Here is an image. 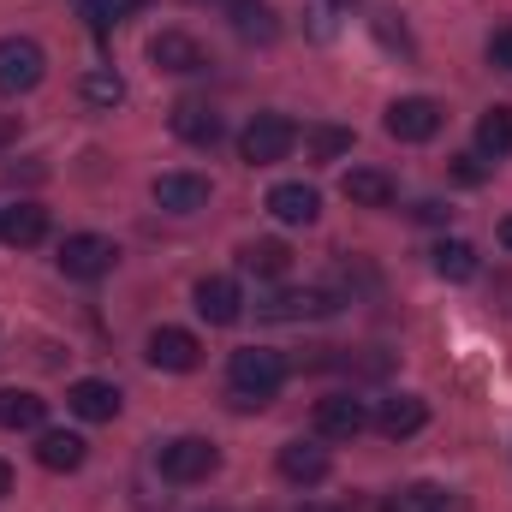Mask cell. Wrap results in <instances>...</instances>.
Segmentation results:
<instances>
[{"label":"cell","mask_w":512,"mask_h":512,"mask_svg":"<svg viewBox=\"0 0 512 512\" xmlns=\"http://www.w3.org/2000/svg\"><path fill=\"white\" fill-rule=\"evenodd\" d=\"M268 215H274L280 227H316L322 197H316V185H304V179H280V185L268 191Z\"/></svg>","instance_id":"cell-13"},{"label":"cell","mask_w":512,"mask_h":512,"mask_svg":"<svg viewBox=\"0 0 512 512\" xmlns=\"http://www.w3.org/2000/svg\"><path fill=\"white\" fill-rule=\"evenodd\" d=\"M477 155H512V102H495L483 120H477Z\"/></svg>","instance_id":"cell-25"},{"label":"cell","mask_w":512,"mask_h":512,"mask_svg":"<svg viewBox=\"0 0 512 512\" xmlns=\"http://www.w3.org/2000/svg\"><path fill=\"white\" fill-rule=\"evenodd\" d=\"M370 423L382 429L387 441H405V435H417V429L429 423V405H423L417 393H393V399H382V411H376Z\"/></svg>","instance_id":"cell-18"},{"label":"cell","mask_w":512,"mask_h":512,"mask_svg":"<svg viewBox=\"0 0 512 512\" xmlns=\"http://www.w3.org/2000/svg\"><path fill=\"white\" fill-rule=\"evenodd\" d=\"M78 90H84V102H90V108H120V102H126V84H120V72H114V66L84 72V84H78Z\"/></svg>","instance_id":"cell-26"},{"label":"cell","mask_w":512,"mask_h":512,"mask_svg":"<svg viewBox=\"0 0 512 512\" xmlns=\"http://www.w3.org/2000/svg\"><path fill=\"white\" fill-rule=\"evenodd\" d=\"M310 423H316L322 441H358L370 429V405L352 399V393H328V399H316V417Z\"/></svg>","instance_id":"cell-8"},{"label":"cell","mask_w":512,"mask_h":512,"mask_svg":"<svg viewBox=\"0 0 512 512\" xmlns=\"http://www.w3.org/2000/svg\"><path fill=\"white\" fill-rule=\"evenodd\" d=\"M483 54H489V66H495V72H512V24H501V30L489 36V48H483Z\"/></svg>","instance_id":"cell-30"},{"label":"cell","mask_w":512,"mask_h":512,"mask_svg":"<svg viewBox=\"0 0 512 512\" xmlns=\"http://www.w3.org/2000/svg\"><path fill=\"white\" fill-rule=\"evenodd\" d=\"M387 137H399V143H429L435 131L447 126V108L435 102V96H399L393 108H387Z\"/></svg>","instance_id":"cell-6"},{"label":"cell","mask_w":512,"mask_h":512,"mask_svg":"<svg viewBox=\"0 0 512 512\" xmlns=\"http://www.w3.org/2000/svg\"><path fill=\"white\" fill-rule=\"evenodd\" d=\"M429 268L441 274V280H453V286H465V280H477V245H465V239H441L435 251H429Z\"/></svg>","instance_id":"cell-21"},{"label":"cell","mask_w":512,"mask_h":512,"mask_svg":"<svg viewBox=\"0 0 512 512\" xmlns=\"http://www.w3.org/2000/svg\"><path fill=\"white\" fill-rule=\"evenodd\" d=\"M227 382H233V405L239 411H262L280 393V382H286V358L268 352V346H239L227 358Z\"/></svg>","instance_id":"cell-1"},{"label":"cell","mask_w":512,"mask_h":512,"mask_svg":"<svg viewBox=\"0 0 512 512\" xmlns=\"http://www.w3.org/2000/svg\"><path fill=\"white\" fill-rule=\"evenodd\" d=\"M239 268L256 274V280H280V274L292 268V251H286L280 239H251V245L239 251Z\"/></svg>","instance_id":"cell-24"},{"label":"cell","mask_w":512,"mask_h":512,"mask_svg":"<svg viewBox=\"0 0 512 512\" xmlns=\"http://www.w3.org/2000/svg\"><path fill=\"white\" fill-rule=\"evenodd\" d=\"M298 149V126L286 120V114H256L251 126L239 131V155L251 161V167H274V161H286Z\"/></svg>","instance_id":"cell-4"},{"label":"cell","mask_w":512,"mask_h":512,"mask_svg":"<svg viewBox=\"0 0 512 512\" xmlns=\"http://www.w3.org/2000/svg\"><path fill=\"white\" fill-rule=\"evenodd\" d=\"M411 215H417V221H429V227H441V221H447L453 209H447L441 197H417V203H411Z\"/></svg>","instance_id":"cell-32"},{"label":"cell","mask_w":512,"mask_h":512,"mask_svg":"<svg viewBox=\"0 0 512 512\" xmlns=\"http://www.w3.org/2000/svg\"><path fill=\"white\" fill-rule=\"evenodd\" d=\"M6 495H12V465L0 459V501H6Z\"/></svg>","instance_id":"cell-35"},{"label":"cell","mask_w":512,"mask_h":512,"mask_svg":"<svg viewBox=\"0 0 512 512\" xmlns=\"http://www.w3.org/2000/svg\"><path fill=\"white\" fill-rule=\"evenodd\" d=\"M143 358H149L155 370H167V376H185V370L203 364V340H197L191 328H155L149 346H143Z\"/></svg>","instance_id":"cell-9"},{"label":"cell","mask_w":512,"mask_h":512,"mask_svg":"<svg viewBox=\"0 0 512 512\" xmlns=\"http://www.w3.org/2000/svg\"><path fill=\"white\" fill-rule=\"evenodd\" d=\"M18 143V114H0V155Z\"/></svg>","instance_id":"cell-33"},{"label":"cell","mask_w":512,"mask_h":512,"mask_svg":"<svg viewBox=\"0 0 512 512\" xmlns=\"http://www.w3.org/2000/svg\"><path fill=\"white\" fill-rule=\"evenodd\" d=\"M0 239H6L12 251H36V245L48 239V209H42V203H12V209H0Z\"/></svg>","instance_id":"cell-17"},{"label":"cell","mask_w":512,"mask_h":512,"mask_svg":"<svg viewBox=\"0 0 512 512\" xmlns=\"http://www.w3.org/2000/svg\"><path fill=\"white\" fill-rule=\"evenodd\" d=\"M78 12H84V24H90L96 36H108V30H114V12H108V0H78Z\"/></svg>","instance_id":"cell-31"},{"label":"cell","mask_w":512,"mask_h":512,"mask_svg":"<svg viewBox=\"0 0 512 512\" xmlns=\"http://www.w3.org/2000/svg\"><path fill=\"white\" fill-rule=\"evenodd\" d=\"M203 512H221V507H203Z\"/></svg>","instance_id":"cell-39"},{"label":"cell","mask_w":512,"mask_h":512,"mask_svg":"<svg viewBox=\"0 0 512 512\" xmlns=\"http://www.w3.org/2000/svg\"><path fill=\"white\" fill-rule=\"evenodd\" d=\"M143 6H149V0H108V12H114V24H120V18H131V12H143Z\"/></svg>","instance_id":"cell-34"},{"label":"cell","mask_w":512,"mask_h":512,"mask_svg":"<svg viewBox=\"0 0 512 512\" xmlns=\"http://www.w3.org/2000/svg\"><path fill=\"white\" fill-rule=\"evenodd\" d=\"M227 18H233V30H239L245 42H274V36H280L268 0H227Z\"/></svg>","instance_id":"cell-23"},{"label":"cell","mask_w":512,"mask_h":512,"mask_svg":"<svg viewBox=\"0 0 512 512\" xmlns=\"http://www.w3.org/2000/svg\"><path fill=\"white\" fill-rule=\"evenodd\" d=\"M155 465H161L167 483H209L221 471V447L209 435H173V441H161Z\"/></svg>","instance_id":"cell-2"},{"label":"cell","mask_w":512,"mask_h":512,"mask_svg":"<svg viewBox=\"0 0 512 512\" xmlns=\"http://www.w3.org/2000/svg\"><path fill=\"white\" fill-rule=\"evenodd\" d=\"M60 274L66 280H102V274H114V262H120V245L114 239H102V233H72L66 245H60Z\"/></svg>","instance_id":"cell-5"},{"label":"cell","mask_w":512,"mask_h":512,"mask_svg":"<svg viewBox=\"0 0 512 512\" xmlns=\"http://www.w3.org/2000/svg\"><path fill=\"white\" fill-rule=\"evenodd\" d=\"M149 66H155V72H179V78H191V72H209V54H203L197 36H185V30H161V36H149Z\"/></svg>","instance_id":"cell-10"},{"label":"cell","mask_w":512,"mask_h":512,"mask_svg":"<svg viewBox=\"0 0 512 512\" xmlns=\"http://www.w3.org/2000/svg\"><path fill=\"white\" fill-rule=\"evenodd\" d=\"M197 316H203L209 328H233V322L245 316V292H239V280H227V274H203V280H197Z\"/></svg>","instance_id":"cell-11"},{"label":"cell","mask_w":512,"mask_h":512,"mask_svg":"<svg viewBox=\"0 0 512 512\" xmlns=\"http://www.w3.org/2000/svg\"><path fill=\"white\" fill-rule=\"evenodd\" d=\"M48 399H36L30 387H0V429H42Z\"/></svg>","instance_id":"cell-22"},{"label":"cell","mask_w":512,"mask_h":512,"mask_svg":"<svg viewBox=\"0 0 512 512\" xmlns=\"http://www.w3.org/2000/svg\"><path fill=\"white\" fill-rule=\"evenodd\" d=\"M66 405H72V417H84V423H114L120 417V387L114 382H96V376H84V382L66 387Z\"/></svg>","instance_id":"cell-16"},{"label":"cell","mask_w":512,"mask_h":512,"mask_svg":"<svg viewBox=\"0 0 512 512\" xmlns=\"http://www.w3.org/2000/svg\"><path fill=\"white\" fill-rule=\"evenodd\" d=\"M149 191H155V203H161L167 215H197V209H209V179H203V173H161Z\"/></svg>","instance_id":"cell-14"},{"label":"cell","mask_w":512,"mask_h":512,"mask_svg":"<svg viewBox=\"0 0 512 512\" xmlns=\"http://www.w3.org/2000/svg\"><path fill=\"white\" fill-rule=\"evenodd\" d=\"M167 126L179 143H191V149H215L221 143V114L209 108V102H197V96H185V102H173V114H167Z\"/></svg>","instance_id":"cell-12"},{"label":"cell","mask_w":512,"mask_h":512,"mask_svg":"<svg viewBox=\"0 0 512 512\" xmlns=\"http://www.w3.org/2000/svg\"><path fill=\"white\" fill-rule=\"evenodd\" d=\"M48 78V54L30 36H0V96H30Z\"/></svg>","instance_id":"cell-3"},{"label":"cell","mask_w":512,"mask_h":512,"mask_svg":"<svg viewBox=\"0 0 512 512\" xmlns=\"http://www.w3.org/2000/svg\"><path fill=\"white\" fill-rule=\"evenodd\" d=\"M322 6H328V12H340V6H352V0H322Z\"/></svg>","instance_id":"cell-37"},{"label":"cell","mask_w":512,"mask_h":512,"mask_svg":"<svg viewBox=\"0 0 512 512\" xmlns=\"http://www.w3.org/2000/svg\"><path fill=\"white\" fill-rule=\"evenodd\" d=\"M447 507V489L435 483H405L399 495H387V512H441Z\"/></svg>","instance_id":"cell-27"},{"label":"cell","mask_w":512,"mask_h":512,"mask_svg":"<svg viewBox=\"0 0 512 512\" xmlns=\"http://www.w3.org/2000/svg\"><path fill=\"white\" fill-rule=\"evenodd\" d=\"M304 512H340V507H304Z\"/></svg>","instance_id":"cell-38"},{"label":"cell","mask_w":512,"mask_h":512,"mask_svg":"<svg viewBox=\"0 0 512 512\" xmlns=\"http://www.w3.org/2000/svg\"><path fill=\"white\" fill-rule=\"evenodd\" d=\"M501 245H507V251H512V215H507V221H501Z\"/></svg>","instance_id":"cell-36"},{"label":"cell","mask_w":512,"mask_h":512,"mask_svg":"<svg viewBox=\"0 0 512 512\" xmlns=\"http://www.w3.org/2000/svg\"><path fill=\"white\" fill-rule=\"evenodd\" d=\"M447 173H453L459 185H483V179H489V155L465 149V155H453V161H447Z\"/></svg>","instance_id":"cell-29"},{"label":"cell","mask_w":512,"mask_h":512,"mask_svg":"<svg viewBox=\"0 0 512 512\" xmlns=\"http://www.w3.org/2000/svg\"><path fill=\"white\" fill-rule=\"evenodd\" d=\"M304 143H310V155H316V161H334V155H346V149H352V131L316 126V131H304Z\"/></svg>","instance_id":"cell-28"},{"label":"cell","mask_w":512,"mask_h":512,"mask_svg":"<svg viewBox=\"0 0 512 512\" xmlns=\"http://www.w3.org/2000/svg\"><path fill=\"white\" fill-rule=\"evenodd\" d=\"M340 191H346V203H358V209H387V203H393V179H387L382 167H352V173L340 179Z\"/></svg>","instance_id":"cell-20"},{"label":"cell","mask_w":512,"mask_h":512,"mask_svg":"<svg viewBox=\"0 0 512 512\" xmlns=\"http://www.w3.org/2000/svg\"><path fill=\"white\" fill-rule=\"evenodd\" d=\"M84 453H90V441L72 435V429H42V435H36V465H42V471H78Z\"/></svg>","instance_id":"cell-19"},{"label":"cell","mask_w":512,"mask_h":512,"mask_svg":"<svg viewBox=\"0 0 512 512\" xmlns=\"http://www.w3.org/2000/svg\"><path fill=\"white\" fill-rule=\"evenodd\" d=\"M328 471H334L328 447H316V441H286V447H280V477H286V483L316 489V483H328Z\"/></svg>","instance_id":"cell-15"},{"label":"cell","mask_w":512,"mask_h":512,"mask_svg":"<svg viewBox=\"0 0 512 512\" xmlns=\"http://www.w3.org/2000/svg\"><path fill=\"white\" fill-rule=\"evenodd\" d=\"M334 310H340V298L322 292V286H292V292H274V298L256 304L262 322H316V316H334Z\"/></svg>","instance_id":"cell-7"}]
</instances>
